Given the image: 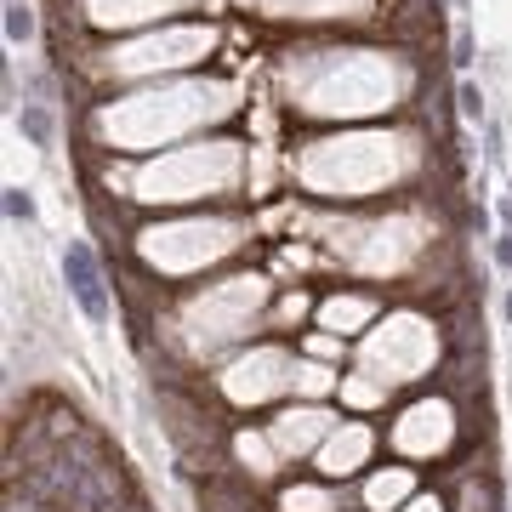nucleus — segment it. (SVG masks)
I'll use <instances>...</instances> for the list:
<instances>
[{
    "instance_id": "obj_1",
    "label": "nucleus",
    "mask_w": 512,
    "mask_h": 512,
    "mask_svg": "<svg viewBox=\"0 0 512 512\" xmlns=\"http://www.w3.org/2000/svg\"><path fill=\"white\" fill-rule=\"evenodd\" d=\"M63 279H69V291H74V302L86 308V319H109V296H103V274H97V262H92V251L74 239L69 251H63Z\"/></svg>"
},
{
    "instance_id": "obj_2",
    "label": "nucleus",
    "mask_w": 512,
    "mask_h": 512,
    "mask_svg": "<svg viewBox=\"0 0 512 512\" xmlns=\"http://www.w3.org/2000/svg\"><path fill=\"white\" fill-rule=\"evenodd\" d=\"M23 131H29V143H35V148L52 143V120H46L40 109H23Z\"/></svg>"
},
{
    "instance_id": "obj_3",
    "label": "nucleus",
    "mask_w": 512,
    "mask_h": 512,
    "mask_svg": "<svg viewBox=\"0 0 512 512\" xmlns=\"http://www.w3.org/2000/svg\"><path fill=\"white\" fill-rule=\"evenodd\" d=\"M29 29H35V23H29V6H18V0H12V6H6V35L29 40Z\"/></svg>"
},
{
    "instance_id": "obj_4",
    "label": "nucleus",
    "mask_w": 512,
    "mask_h": 512,
    "mask_svg": "<svg viewBox=\"0 0 512 512\" xmlns=\"http://www.w3.org/2000/svg\"><path fill=\"white\" fill-rule=\"evenodd\" d=\"M461 114H467V120H478V114H484V92H478L473 80H461Z\"/></svg>"
},
{
    "instance_id": "obj_5",
    "label": "nucleus",
    "mask_w": 512,
    "mask_h": 512,
    "mask_svg": "<svg viewBox=\"0 0 512 512\" xmlns=\"http://www.w3.org/2000/svg\"><path fill=\"white\" fill-rule=\"evenodd\" d=\"M6 205H12V217H23V222L35 217V200H29V194H12V200H6Z\"/></svg>"
},
{
    "instance_id": "obj_6",
    "label": "nucleus",
    "mask_w": 512,
    "mask_h": 512,
    "mask_svg": "<svg viewBox=\"0 0 512 512\" xmlns=\"http://www.w3.org/2000/svg\"><path fill=\"white\" fill-rule=\"evenodd\" d=\"M495 262H501V268H512V228L501 234V245H495Z\"/></svg>"
}]
</instances>
